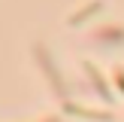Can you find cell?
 Segmentation results:
<instances>
[{
  "label": "cell",
  "instance_id": "4",
  "mask_svg": "<svg viewBox=\"0 0 124 122\" xmlns=\"http://www.w3.org/2000/svg\"><path fill=\"white\" fill-rule=\"evenodd\" d=\"M100 9H103V0H91V3H85L82 9H76V12H73V15L67 18V24H70V28H79V24H82V21H88L91 15H97Z\"/></svg>",
  "mask_w": 124,
  "mask_h": 122
},
{
  "label": "cell",
  "instance_id": "1",
  "mask_svg": "<svg viewBox=\"0 0 124 122\" xmlns=\"http://www.w3.org/2000/svg\"><path fill=\"white\" fill-rule=\"evenodd\" d=\"M30 52H33V58H36V64H39V70L46 73V79H48V85H52V95L58 98V101H70V92H67V82H64V76H61V70H58V64H54V58H52V52L46 49V43H39L36 40L33 46H30Z\"/></svg>",
  "mask_w": 124,
  "mask_h": 122
},
{
  "label": "cell",
  "instance_id": "2",
  "mask_svg": "<svg viewBox=\"0 0 124 122\" xmlns=\"http://www.w3.org/2000/svg\"><path fill=\"white\" fill-rule=\"evenodd\" d=\"M64 113H70V116H79V119L112 122V116H109V113H103V110H88V107H79V104H73V101H67V104H64Z\"/></svg>",
  "mask_w": 124,
  "mask_h": 122
},
{
  "label": "cell",
  "instance_id": "5",
  "mask_svg": "<svg viewBox=\"0 0 124 122\" xmlns=\"http://www.w3.org/2000/svg\"><path fill=\"white\" fill-rule=\"evenodd\" d=\"M94 40H100V43H121L124 30L121 28H100V30H94Z\"/></svg>",
  "mask_w": 124,
  "mask_h": 122
},
{
  "label": "cell",
  "instance_id": "6",
  "mask_svg": "<svg viewBox=\"0 0 124 122\" xmlns=\"http://www.w3.org/2000/svg\"><path fill=\"white\" fill-rule=\"evenodd\" d=\"M115 79H118V85H121V92H124V73H121V70L115 73Z\"/></svg>",
  "mask_w": 124,
  "mask_h": 122
},
{
  "label": "cell",
  "instance_id": "7",
  "mask_svg": "<svg viewBox=\"0 0 124 122\" xmlns=\"http://www.w3.org/2000/svg\"><path fill=\"white\" fill-rule=\"evenodd\" d=\"M42 122H61V116H46Z\"/></svg>",
  "mask_w": 124,
  "mask_h": 122
},
{
  "label": "cell",
  "instance_id": "3",
  "mask_svg": "<svg viewBox=\"0 0 124 122\" xmlns=\"http://www.w3.org/2000/svg\"><path fill=\"white\" fill-rule=\"evenodd\" d=\"M82 67H85V76L91 79V85H94V89H97V95H100L103 101H109V98H112V92H109V85H106V79H103V73L97 70V67L91 64V61H85Z\"/></svg>",
  "mask_w": 124,
  "mask_h": 122
}]
</instances>
